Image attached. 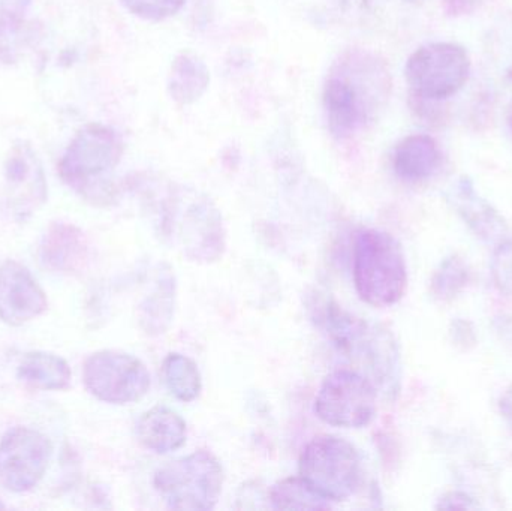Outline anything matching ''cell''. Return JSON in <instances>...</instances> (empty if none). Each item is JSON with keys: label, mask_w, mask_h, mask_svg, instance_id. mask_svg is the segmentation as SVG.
<instances>
[{"label": "cell", "mask_w": 512, "mask_h": 511, "mask_svg": "<svg viewBox=\"0 0 512 511\" xmlns=\"http://www.w3.org/2000/svg\"><path fill=\"white\" fill-rule=\"evenodd\" d=\"M391 92L387 65L375 54L354 50L334 63L324 87L328 129L345 140L381 111Z\"/></svg>", "instance_id": "obj_1"}, {"label": "cell", "mask_w": 512, "mask_h": 511, "mask_svg": "<svg viewBox=\"0 0 512 511\" xmlns=\"http://www.w3.org/2000/svg\"><path fill=\"white\" fill-rule=\"evenodd\" d=\"M122 156L119 134L102 123H89L75 134L63 153L59 174L81 197L93 203H107L114 195L110 174Z\"/></svg>", "instance_id": "obj_2"}, {"label": "cell", "mask_w": 512, "mask_h": 511, "mask_svg": "<svg viewBox=\"0 0 512 511\" xmlns=\"http://www.w3.org/2000/svg\"><path fill=\"white\" fill-rule=\"evenodd\" d=\"M161 231L191 261L213 263L224 254L221 212L194 189L177 188L168 195L162 206Z\"/></svg>", "instance_id": "obj_3"}, {"label": "cell", "mask_w": 512, "mask_h": 511, "mask_svg": "<svg viewBox=\"0 0 512 511\" xmlns=\"http://www.w3.org/2000/svg\"><path fill=\"white\" fill-rule=\"evenodd\" d=\"M354 284L367 305L388 308L405 296L408 267L402 246L391 234L363 230L354 246Z\"/></svg>", "instance_id": "obj_4"}, {"label": "cell", "mask_w": 512, "mask_h": 511, "mask_svg": "<svg viewBox=\"0 0 512 511\" xmlns=\"http://www.w3.org/2000/svg\"><path fill=\"white\" fill-rule=\"evenodd\" d=\"M224 486V470L215 455L198 450L170 462L155 474V488L170 509H215Z\"/></svg>", "instance_id": "obj_5"}, {"label": "cell", "mask_w": 512, "mask_h": 511, "mask_svg": "<svg viewBox=\"0 0 512 511\" xmlns=\"http://www.w3.org/2000/svg\"><path fill=\"white\" fill-rule=\"evenodd\" d=\"M298 471L321 497L339 503L352 497L360 486V453L343 438L321 435L304 447Z\"/></svg>", "instance_id": "obj_6"}, {"label": "cell", "mask_w": 512, "mask_h": 511, "mask_svg": "<svg viewBox=\"0 0 512 511\" xmlns=\"http://www.w3.org/2000/svg\"><path fill=\"white\" fill-rule=\"evenodd\" d=\"M471 69V56L463 45L430 42L409 56L405 77L415 98L444 101L466 86Z\"/></svg>", "instance_id": "obj_7"}, {"label": "cell", "mask_w": 512, "mask_h": 511, "mask_svg": "<svg viewBox=\"0 0 512 511\" xmlns=\"http://www.w3.org/2000/svg\"><path fill=\"white\" fill-rule=\"evenodd\" d=\"M376 398L378 392L372 380L351 369H339L322 383L315 414L336 428H364L375 419Z\"/></svg>", "instance_id": "obj_8"}, {"label": "cell", "mask_w": 512, "mask_h": 511, "mask_svg": "<svg viewBox=\"0 0 512 511\" xmlns=\"http://www.w3.org/2000/svg\"><path fill=\"white\" fill-rule=\"evenodd\" d=\"M86 389L99 401L126 405L141 401L150 390L146 365L131 354L98 351L84 362Z\"/></svg>", "instance_id": "obj_9"}, {"label": "cell", "mask_w": 512, "mask_h": 511, "mask_svg": "<svg viewBox=\"0 0 512 511\" xmlns=\"http://www.w3.org/2000/svg\"><path fill=\"white\" fill-rule=\"evenodd\" d=\"M53 446L41 432L15 428L0 440V486L11 492L35 488L50 464Z\"/></svg>", "instance_id": "obj_10"}, {"label": "cell", "mask_w": 512, "mask_h": 511, "mask_svg": "<svg viewBox=\"0 0 512 511\" xmlns=\"http://www.w3.org/2000/svg\"><path fill=\"white\" fill-rule=\"evenodd\" d=\"M5 200L15 218L26 219L47 201L44 167L32 144L18 140L6 155Z\"/></svg>", "instance_id": "obj_11"}, {"label": "cell", "mask_w": 512, "mask_h": 511, "mask_svg": "<svg viewBox=\"0 0 512 511\" xmlns=\"http://www.w3.org/2000/svg\"><path fill=\"white\" fill-rule=\"evenodd\" d=\"M44 290L27 267L6 261L0 267V320L9 326H23L47 311Z\"/></svg>", "instance_id": "obj_12"}, {"label": "cell", "mask_w": 512, "mask_h": 511, "mask_svg": "<svg viewBox=\"0 0 512 511\" xmlns=\"http://www.w3.org/2000/svg\"><path fill=\"white\" fill-rule=\"evenodd\" d=\"M445 200L469 230L489 245H495L511 231L504 216L486 198L481 197L468 176L459 177L448 186Z\"/></svg>", "instance_id": "obj_13"}, {"label": "cell", "mask_w": 512, "mask_h": 511, "mask_svg": "<svg viewBox=\"0 0 512 511\" xmlns=\"http://www.w3.org/2000/svg\"><path fill=\"white\" fill-rule=\"evenodd\" d=\"M441 164V149L435 138L430 135H409L394 149V173L405 182H423L430 179Z\"/></svg>", "instance_id": "obj_14"}, {"label": "cell", "mask_w": 512, "mask_h": 511, "mask_svg": "<svg viewBox=\"0 0 512 511\" xmlns=\"http://www.w3.org/2000/svg\"><path fill=\"white\" fill-rule=\"evenodd\" d=\"M87 242L74 225L54 224L42 239L39 258L42 266L56 272H75L87 260Z\"/></svg>", "instance_id": "obj_15"}, {"label": "cell", "mask_w": 512, "mask_h": 511, "mask_svg": "<svg viewBox=\"0 0 512 511\" xmlns=\"http://www.w3.org/2000/svg\"><path fill=\"white\" fill-rule=\"evenodd\" d=\"M137 437L147 450L167 455L185 446L188 428L176 411L158 405L141 417L137 425Z\"/></svg>", "instance_id": "obj_16"}, {"label": "cell", "mask_w": 512, "mask_h": 511, "mask_svg": "<svg viewBox=\"0 0 512 511\" xmlns=\"http://www.w3.org/2000/svg\"><path fill=\"white\" fill-rule=\"evenodd\" d=\"M316 326L327 333L328 339L343 353L355 354L363 344L370 324L355 318L333 300L322 299L312 306Z\"/></svg>", "instance_id": "obj_17"}, {"label": "cell", "mask_w": 512, "mask_h": 511, "mask_svg": "<svg viewBox=\"0 0 512 511\" xmlns=\"http://www.w3.org/2000/svg\"><path fill=\"white\" fill-rule=\"evenodd\" d=\"M210 71L194 53H182L174 59L168 77V92L180 105H191L206 93Z\"/></svg>", "instance_id": "obj_18"}, {"label": "cell", "mask_w": 512, "mask_h": 511, "mask_svg": "<svg viewBox=\"0 0 512 511\" xmlns=\"http://www.w3.org/2000/svg\"><path fill=\"white\" fill-rule=\"evenodd\" d=\"M18 380L39 390H65L71 384V368L56 354H24L17 369Z\"/></svg>", "instance_id": "obj_19"}, {"label": "cell", "mask_w": 512, "mask_h": 511, "mask_svg": "<svg viewBox=\"0 0 512 511\" xmlns=\"http://www.w3.org/2000/svg\"><path fill=\"white\" fill-rule=\"evenodd\" d=\"M176 284L171 269L159 273L153 293L141 303L140 323L147 335L158 336L167 332L174 317Z\"/></svg>", "instance_id": "obj_20"}, {"label": "cell", "mask_w": 512, "mask_h": 511, "mask_svg": "<svg viewBox=\"0 0 512 511\" xmlns=\"http://www.w3.org/2000/svg\"><path fill=\"white\" fill-rule=\"evenodd\" d=\"M165 384L174 398L182 402H192L203 389L197 363L183 354L173 353L164 360L162 366Z\"/></svg>", "instance_id": "obj_21"}, {"label": "cell", "mask_w": 512, "mask_h": 511, "mask_svg": "<svg viewBox=\"0 0 512 511\" xmlns=\"http://www.w3.org/2000/svg\"><path fill=\"white\" fill-rule=\"evenodd\" d=\"M270 503L276 510H330V501L310 488L301 477H289L270 491Z\"/></svg>", "instance_id": "obj_22"}, {"label": "cell", "mask_w": 512, "mask_h": 511, "mask_svg": "<svg viewBox=\"0 0 512 511\" xmlns=\"http://www.w3.org/2000/svg\"><path fill=\"white\" fill-rule=\"evenodd\" d=\"M468 282V264L459 255H450L441 261L433 273L430 290L439 302H451L465 290Z\"/></svg>", "instance_id": "obj_23"}, {"label": "cell", "mask_w": 512, "mask_h": 511, "mask_svg": "<svg viewBox=\"0 0 512 511\" xmlns=\"http://www.w3.org/2000/svg\"><path fill=\"white\" fill-rule=\"evenodd\" d=\"M32 39V29L23 15L0 12V60L3 63L17 62L24 48Z\"/></svg>", "instance_id": "obj_24"}, {"label": "cell", "mask_w": 512, "mask_h": 511, "mask_svg": "<svg viewBox=\"0 0 512 511\" xmlns=\"http://www.w3.org/2000/svg\"><path fill=\"white\" fill-rule=\"evenodd\" d=\"M490 270L495 287L505 296H512V230L493 245Z\"/></svg>", "instance_id": "obj_25"}, {"label": "cell", "mask_w": 512, "mask_h": 511, "mask_svg": "<svg viewBox=\"0 0 512 511\" xmlns=\"http://www.w3.org/2000/svg\"><path fill=\"white\" fill-rule=\"evenodd\" d=\"M126 11L147 21H162L176 15L185 0H120Z\"/></svg>", "instance_id": "obj_26"}, {"label": "cell", "mask_w": 512, "mask_h": 511, "mask_svg": "<svg viewBox=\"0 0 512 511\" xmlns=\"http://www.w3.org/2000/svg\"><path fill=\"white\" fill-rule=\"evenodd\" d=\"M436 509L439 510H477L480 504L469 497L465 492L451 491L447 492L444 497L439 498Z\"/></svg>", "instance_id": "obj_27"}, {"label": "cell", "mask_w": 512, "mask_h": 511, "mask_svg": "<svg viewBox=\"0 0 512 511\" xmlns=\"http://www.w3.org/2000/svg\"><path fill=\"white\" fill-rule=\"evenodd\" d=\"M481 3L483 0H442L445 14L454 18L471 15L480 8Z\"/></svg>", "instance_id": "obj_28"}, {"label": "cell", "mask_w": 512, "mask_h": 511, "mask_svg": "<svg viewBox=\"0 0 512 511\" xmlns=\"http://www.w3.org/2000/svg\"><path fill=\"white\" fill-rule=\"evenodd\" d=\"M499 413H501L502 419L512 432V384L502 393L501 399H499Z\"/></svg>", "instance_id": "obj_29"}, {"label": "cell", "mask_w": 512, "mask_h": 511, "mask_svg": "<svg viewBox=\"0 0 512 511\" xmlns=\"http://www.w3.org/2000/svg\"><path fill=\"white\" fill-rule=\"evenodd\" d=\"M33 0H0V12L2 14L23 15L26 9L32 5Z\"/></svg>", "instance_id": "obj_30"}, {"label": "cell", "mask_w": 512, "mask_h": 511, "mask_svg": "<svg viewBox=\"0 0 512 511\" xmlns=\"http://www.w3.org/2000/svg\"><path fill=\"white\" fill-rule=\"evenodd\" d=\"M366 2V6L369 9H379L385 8L387 5H391V3L399 2L405 3V5H411V3L421 2V0H364Z\"/></svg>", "instance_id": "obj_31"}, {"label": "cell", "mask_w": 512, "mask_h": 511, "mask_svg": "<svg viewBox=\"0 0 512 511\" xmlns=\"http://www.w3.org/2000/svg\"><path fill=\"white\" fill-rule=\"evenodd\" d=\"M508 126H510V131L512 134V108H511L510 114H508Z\"/></svg>", "instance_id": "obj_32"}, {"label": "cell", "mask_w": 512, "mask_h": 511, "mask_svg": "<svg viewBox=\"0 0 512 511\" xmlns=\"http://www.w3.org/2000/svg\"><path fill=\"white\" fill-rule=\"evenodd\" d=\"M0 509H3V504L2 503H0Z\"/></svg>", "instance_id": "obj_33"}]
</instances>
